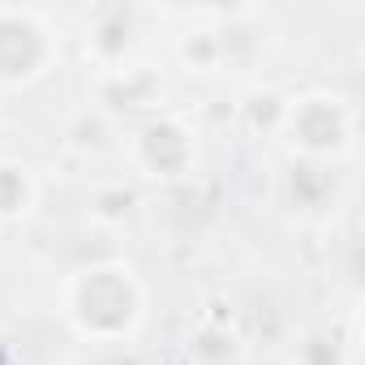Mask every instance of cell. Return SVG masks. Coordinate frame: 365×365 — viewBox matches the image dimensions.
Segmentation results:
<instances>
[{
  "label": "cell",
  "instance_id": "obj_1",
  "mask_svg": "<svg viewBox=\"0 0 365 365\" xmlns=\"http://www.w3.org/2000/svg\"><path fill=\"white\" fill-rule=\"evenodd\" d=\"M69 318L91 339H125L142 318V288L129 267L95 262L69 284Z\"/></svg>",
  "mask_w": 365,
  "mask_h": 365
},
{
  "label": "cell",
  "instance_id": "obj_2",
  "mask_svg": "<svg viewBox=\"0 0 365 365\" xmlns=\"http://www.w3.org/2000/svg\"><path fill=\"white\" fill-rule=\"evenodd\" d=\"M288 142L297 150H305V159H331L339 150H348L352 138V120L348 108L335 95H305L288 108Z\"/></svg>",
  "mask_w": 365,
  "mask_h": 365
},
{
  "label": "cell",
  "instance_id": "obj_3",
  "mask_svg": "<svg viewBox=\"0 0 365 365\" xmlns=\"http://www.w3.org/2000/svg\"><path fill=\"white\" fill-rule=\"evenodd\" d=\"M52 56L48 31L22 9H0V86H22L43 73Z\"/></svg>",
  "mask_w": 365,
  "mask_h": 365
},
{
  "label": "cell",
  "instance_id": "obj_4",
  "mask_svg": "<svg viewBox=\"0 0 365 365\" xmlns=\"http://www.w3.org/2000/svg\"><path fill=\"white\" fill-rule=\"evenodd\" d=\"M133 155H138V163H142L146 176H155V180H180V176L190 172V163H194V138H190V129L180 125V120L155 116V120H146L138 129Z\"/></svg>",
  "mask_w": 365,
  "mask_h": 365
},
{
  "label": "cell",
  "instance_id": "obj_5",
  "mask_svg": "<svg viewBox=\"0 0 365 365\" xmlns=\"http://www.w3.org/2000/svg\"><path fill=\"white\" fill-rule=\"evenodd\" d=\"M288 198L301 211H322L335 198V176L322 159H301L288 168Z\"/></svg>",
  "mask_w": 365,
  "mask_h": 365
},
{
  "label": "cell",
  "instance_id": "obj_6",
  "mask_svg": "<svg viewBox=\"0 0 365 365\" xmlns=\"http://www.w3.org/2000/svg\"><path fill=\"white\" fill-rule=\"evenodd\" d=\"M133 14L129 9H99L95 14V26H91V48L103 56V61H116L133 48Z\"/></svg>",
  "mask_w": 365,
  "mask_h": 365
},
{
  "label": "cell",
  "instance_id": "obj_7",
  "mask_svg": "<svg viewBox=\"0 0 365 365\" xmlns=\"http://www.w3.org/2000/svg\"><path fill=\"white\" fill-rule=\"evenodd\" d=\"M31 198H35V180H31V172H26L22 163H14V159H0V220H18V215H26Z\"/></svg>",
  "mask_w": 365,
  "mask_h": 365
},
{
  "label": "cell",
  "instance_id": "obj_8",
  "mask_svg": "<svg viewBox=\"0 0 365 365\" xmlns=\"http://www.w3.org/2000/svg\"><path fill=\"white\" fill-rule=\"evenodd\" d=\"M180 56H185V65H194V69H211L224 56V39L211 35V31H194V35H185V43H180Z\"/></svg>",
  "mask_w": 365,
  "mask_h": 365
},
{
  "label": "cell",
  "instance_id": "obj_9",
  "mask_svg": "<svg viewBox=\"0 0 365 365\" xmlns=\"http://www.w3.org/2000/svg\"><path fill=\"white\" fill-rule=\"evenodd\" d=\"M292 365H339V348H335V339L331 335H305L301 344H297V352H292Z\"/></svg>",
  "mask_w": 365,
  "mask_h": 365
},
{
  "label": "cell",
  "instance_id": "obj_10",
  "mask_svg": "<svg viewBox=\"0 0 365 365\" xmlns=\"http://www.w3.org/2000/svg\"><path fill=\"white\" fill-rule=\"evenodd\" d=\"M95 365H133V356H125V352H116V348H112V352H103Z\"/></svg>",
  "mask_w": 365,
  "mask_h": 365
}]
</instances>
